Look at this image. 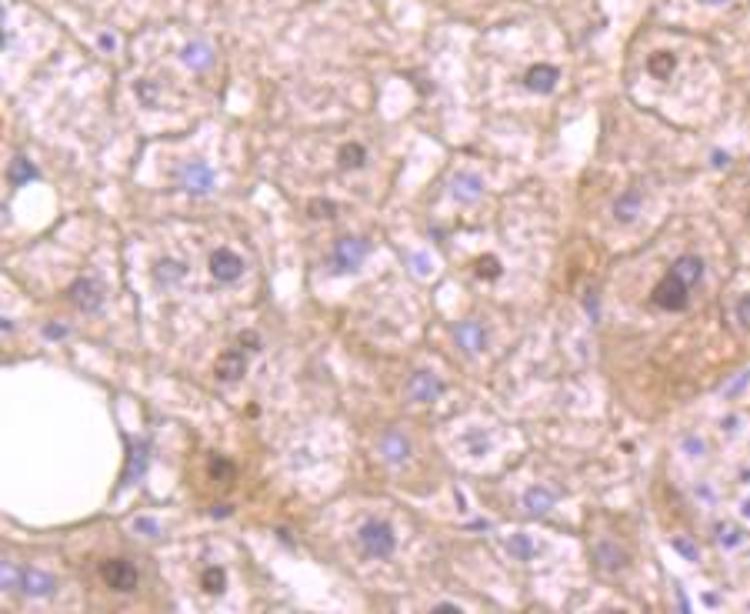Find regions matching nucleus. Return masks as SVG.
Segmentation results:
<instances>
[{
  "mask_svg": "<svg viewBox=\"0 0 750 614\" xmlns=\"http://www.w3.org/2000/svg\"><path fill=\"white\" fill-rule=\"evenodd\" d=\"M357 544L363 548L367 557H390L397 538L390 531V524H384V521H367V524H361V531H357Z\"/></svg>",
  "mask_w": 750,
  "mask_h": 614,
  "instance_id": "1",
  "label": "nucleus"
},
{
  "mask_svg": "<svg viewBox=\"0 0 750 614\" xmlns=\"http://www.w3.org/2000/svg\"><path fill=\"white\" fill-rule=\"evenodd\" d=\"M654 304L664 307V311H684L691 304V284L680 281L677 274L670 271L664 281L654 287Z\"/></svg>",
  "mask_w": 750,
  "mask_h": 614,
  "instance_id": "2",
  "label": "nucleus"
},
{
  "mask_svg": "<svg viewBox=\"0 0 750 614\" xmlns=\"http://www.w3.org/2000/svg\"><path fill=\"white\" fill-rule=\"evenodd\" d=\"M100 578H104V584L110 591H137V584H141V574H137V567L130 564V561H124V557H114V561H104V567H100Z\"/></svg>",
  "mask_w": 750,
  "mask_h": 614,
  "instance_id": "3",
  "label": "nucleus"
},
{
  "mask_svg": "<svg viewBox=\"0 0 750 614\" xmlns=\"http://www.w3.org/2000/svg\"><path fill=\"white\" fill-rule=\"evenodd\" d=\"M213 167L204 164V161H190L177 170V187H184L187 194H207L213 187Z\"/></svg>",
  "mask_w": 750,
  "mask_h": 614,
  "instance_id": "4",
  "label": "nucleus"
},
{
  "mask_svg": "<svg viewBox=\"0 0 750 614\" xmlns=\"http://www.w3.org/2000/svg\"><path fill=\"white\" fill-rule=\"evenodd\" d=\"M367 257V241L361 237H340L337 248H334V271L337 274H347V271H357Z\"/></svg>",
  "mask_w": 750,
  "mask_h": 614,
  "instance_id": "5",
  "label": "nucleus"
},
{
  "mask_svg": "<svg viewBox=\"0 0 750 614\" xmlns=\"http://www.w3.org/2000/svg\"><path fill=\"white\" fill-rule=\"evenodd\" d=\"M211 274H213V281L234 284L237 277L244 274V260L237 257L234 250H227V248L213 250V254H211Z\"/></svg>",
  "mask_w": 750,
  "mask_h": 614,
  "instance_id": "6",
  "label": "nucleus"
},
{
  "mask_svg": "<svg viewBox=\"0 0 750 614\" xmlns=\"http://www.w3.org/2000/svg\"><path fill=\"white\" fill-rule=\"evenodd\" d=\"M20 591L27 598H47L57 591V581L50 578L47 571H37V567H20Z\"/></svg>",
  "mask_w": 750,
  "mask_h": 614,
  "instance_id": "7",
  "label": "nucleus"
},
{
  "mask_svg": "<svg viewBox=\"0 0 750 614\" xmlns=\"http://www.w3.org/2000/svg\"><path fill=\"white\" fill-rule=\"evenodd\" d=\"M71 301L81 307L83 314H94V311H100V304H104V297H100V291H97V284L90 281V277H81V281L71 284Z\"/></svg>",
  "mask_w": 750,
  "mask_h": 614,
  "instance_id": "8",
  "label": "nucleus"
},
{
  "mask_svg": "<svg viewBox=\"0 0 750 614\" xmlns=\"http://www.w3.org/2000/svg\"><path fill=\"white\" fill-rule=\"evenodd\" d=\"M244 371H247V354L240 347H230V351H223L217 357V378L221 381H237Z\"/></svg>",
  "mask_w": 750,
  "mask_h": 614,
  "instance_id": "9",
  "label": "nucleus"
},
{
  "mask_svg": "<svg viewBox=\"0 0 750 614\" xmlns=\"http://www.w3.org/2000/svg\"><path fill=\"white\" fill-rule=\"evenodd\" d=\"M557 77H561V74H557V67L537 64V67H530V71H527V77H524V81H527L530 91H537V94H551L553 87H557Z\"/></svg>",
  "mask_w": 750,
  "mask_h": 614,
  "instance_id": "10",
  "label": "nucleus"
},
{
  "mask_svg": "<svg viewBox=\"0 0 750 614\" xmlns=\"http://www.w3.org/2000/svg\"><path fill=\"white\" fill-rule=\"evenodd\" d=\"M180 57H184V64H187V67H197V71H204V67H211V64H213V50H211V44H204V40H190Z\"/></svg>",
  "mask_w": 750,
  "mask_h": 614,
  "instance_id": "11",
  "label": "nucleus"
},
{
  "mask_svg": "<svg viewBox=\"0 0 750 614\" xmlns=\"http://www.w3.org/2000/svg\"><path fill=\"white\" fill-rule=\"evenodd\" d=\"M670 271L677 274L680 281H687V284L693 287V284H697V281L703 277V260H701V257H693V254H684V257L674 260V267H670Z\"/></svg>",
  "mask_w": 750,
  "mask_h": 614,
  "instance_id": "12",
  "label": "nucleus"
},
{
  "mask_svg": "<svg viewBox=\"0 0 750 614\" xmlns=\"http://www.w3.org/2000/svg\"><path fill=\"white\" fill-rule=\"evenodd\" d=\"M184 274H187V267L180 264V260L174 257H164L160 264H157V271H153V277H157V284H164V287H174L177 281H184Z\"/></svg>",
  "mask_w": 750,
  "mask_h": 614,
  "instance_id": "13",
  "label": "nucleus"
},
{
  "mask_svg": "<svg viewBox=\"0 0 750 614\" xmlns=\"http://www.w3.org/2000/svg\"><path fill=\"white\" fill-rule=\"evenodd\" d=\"M380 451H384V458H387L390 464H400V460L407 458V437L397 434V431H390V434L380 437Z\"/></svg>",
  "mask_w": 750,
  "mask_h": 614,
  "instance_id": "14",
  "label": "nucleus"
},
{
  "mask_svg": "<svg viewBox=\"0 0 750 614\" xmlns=\"http://www.w3.org/2000/svg\"><path fill=\"white\" fill-rule=\"evenodd\" d=\"M143 468H147V444H137V448L130 451L127 458V471H124V485H134L137 477L143 474Z\"/></svg>",
  "mask_w": 750,
  "mask_h": 614,
  "instance_id": "15",
  "label": "nucleus"
},
{
  "mask_svg": "<svg viewBox=\"0 0 750 614\" xmlns=\"http://www.w3.org/2000/svg\"><path fill=\"white\" fill-rule=\"evenodd\" d=\"M337 161L344 170H357V167H363V161H367V151H363L361 144H344L337 154Z\"/></svg>",
  "mask_w": 750,
  "mask_h": 614,
  "instance_id": "16",
  "label": "nucleus"
},
{
  "mask_svg": "<svg viewBox=\"0 0 750 614\" xmlns=\"http://www.w3.org/2000/svg\"><path fill=\"white\" fill-rule=\"evenodd\" d=\"M37 178V167L27 161V157H17L11 164V184L13 187H20V184H27V180H34Z\"/></svg>",
  "mask_w": 750,
  "mask_h": 614,
  "instance_id": "17",
  "label": "nucleus"
},
{
  "mask_svg": "<svg viewBox=\"0 0 750 614\" xmlns=\"http://www.w3.org/2000/svg\"><path fill=\"white\" fill-rule=\"evenodd\" d=\"M411 394L417 401H430L437 394V381L430 378V374H417V378L411 381Z\"/></svg>",
  "mask_w": 750,
  "mask_h": 614,
  "instance_id": "18",
  "label": "nucleus"
},
{
  "mask_svg": "<svg viewBox=\"0 0 750 614\" xmlns=\"http://www.w3.org/2000/svg\"><path fill=\"white\" fill-rule=\"evenodd\" d=\"M457 337H460V344H464L467 351H481V347H484V331L477 328V324H460Z\"/></svg>",
  "mask_w": 750,
  "mask_h": 614,
  "instance_id": "19",
  "label": "nucleus"
},
{
  "mask_svg": "<svg viewBox=\"0 0 750 614\" xmlns=\"http://www.w3.org/2000/svg\"><path fill=\"white\" fill-rule=\"evenodd\" d=\"M597 561H600V567H607V571H621L623 567V555L614 551L610 544H597Z\"/></svg>",
  "mask_w": 750,
  "mask_h": 614,
  "instance_id": "20",
  "label": "nucleus"
},
{
  "mask_svg": "<svg viewBox=\"0 0 750 614\" xmlns=\"http://www.w3.org/2000/svg\"><path fill=\"white\" fill-rule=\"evenodd\" d=\"M647 67H650V74H654V77H670V71L677 67V60H674V54H664V50H660V54H654V57H650V64H647Z\"/></svg>",
  "mask_w": 750,
  "mask_h": 614,
  "instance_id": "21",
  "label": "nucleus"
},
{
  "mask_svg": "<svg viewBox=\"0 0 750 614\" xmlns=\"http://www.w3.org/2000/svg\"><path fill=\"white\" fill-rule=\"evenodd\" d=\"M454 194H457L460 201H474V197L481 194V180L477 178H457L454 180Z\"/></svg>",
  "mask_w": 750,
  "mask_h": 614,
  "instance_id": "22",
  "label": "nucleus"
},
{
  "mask_svg": "<svg viewBox=\"0 0 750 614\" xmlns=\"http://www.w3.org/2000/svg\"><path fill=\"white\" fill-rule=\"evenodd\" d=\"M200 581H204V588L211 591V594H221L223 584H227V574H223V567H207Z\"/></svg>",
  "mask_w": 750,
  "mask_h": 614,
  "instance_id": "23",
  "label": "nucleus"
},
{
  "mask_svg": "<svg viewBox=\"0 0 750 614\" xmlns=\"http://www.w3.org/2000/svg\"><path fill=\"white\" fill-rule=\"evenodd\" d=\"M614 211H617V217H621V221H633V214H637V194H623L621 201L614 204Z\"/></svg>",
  "mask_w": 750,
  "mask_h": 614,
  "instance_id": "24",
  "label": "nucleus"
},
{
  "mask_svg": "<svg viewBox=\"0 0 750 614\" xmlns=\"http://www.w3.org/2000/svg\"><path fill=\"white\" fill-rule=\"evenodd\" d=\"M551 504H553V497L547 494L544 487H540V491H530V494H527V508L534 511V514H544V511L551 508Z\"/></svg>",
  "mask_w": 750,
  "mask_h": 614,
  "instance_id": "25",
  "label": "nucleus"
},
{
  "mask_svg": "<svg viewBox=\"0 0 750 614\" xmlns=\"http://www.w3.org/2000/svg\"><path fill=\"white\" fill-rule=\"evenodd\" d=\"M0 578H4V588H7V591H20V567H13L11 561H4Z\"/></svg>",
  "mask_w": 750,
  "mask_h": 614,
  "instance_id": "26",
  "label": "nucleus"
},
{
  "mask_svg": "<svg viewBox=\"0 0 750 614\" xmlns=\"http://www.w3.org/2000/svg\"><path fill=\"white\" fill-rule=\"evenodd\" d=\"M134 91H137V97H141L147 107H157V87H153L151 81H137V87H134Z\"/></svg>",
  "mask_w": 750,
  "mask_h": 614,
  "instance_id": "27",
  "label": "nucleus"
},
{
  "mask_svg": "<svg viewBox=\"0 0 750 614\" xmlns=\"http://www.w3.org/2000/svg\"><path fill=\"white\" fill-rule=\"evenodd\" d=\"M134 531L147 534V538H157V534H160V524H157L153 518H137V521H134Z\"/></svg>",
  "mask_w": 750,
  "mask_h": 614,
  "instance_id": "28",
  "label": "nucleus"
},
{
  "mask_svg": "<svg viewBox=\"0 0 750 614\" xmlns=\"http://www.w3.org/2000/svg\"><path fill=\"white\" fill-rule=\"evenodd\" d=\"M307 211H310V217H330V214H334V204L330 201H310Z\"/></svg>",
  "mask_w": 750,
  "mask_h": 614,
  "instance_id": "29",
  "label": "nucleus"
},
{
  "mask_svg": "<svg viewBox=\"0 0 750 614\" xmlns=\"http://www.w3.org/2000/svg\"><path fill=\"white\" fill-rule=\"evenodd\" d=\"M507 548H510L517 557H530V541H527V538H514Z\"/></svg>",
  "mask_w": 750,
  "mask_h": 614,
  "instance_id": "30",
  "label": "nucleus"
},
{
  "mask_svg": "<svg viewBox=\"0 0 750 614\" xmlns=\"http://www.w3.org/2000/svg\"><path fill=\"white\" fill-rule=\"evenodd\" d=\"M211 474H213V477H227V474H230V464H227L223 458L211 460Z\"/></svg>",
  "mask_w": 750,
  "mask_h": 614,
  "instance_id": "31",
  "label": "nucleus"
},
{
  "mask_svg": "<svg viewBox=\"0 0 750 614\" xmlns=\"http://www.w3.org/2000/svg\"><path fill=\"white\" fill-rule=\"evenodd\" d=\"M100 47L114 50V47H117V37H114V34H100Z\"/></svg>",
  "mask_w": 750,
  "mask_h": 614,
  "instance_id": "32",
  "label": "nucleus"
},
{
  "mask_svg": "<svg viewBox=\"0 0 750 614\" xmlns=\"http://www.w3.org/2000/svg\"><path fill=\"white\" fill-rule=\"evenodd\" d=\"M240 344H250V351H257V334H240Z\"/></svg>",
  "mask_w": 750,
  "mask_h": 614,
  "instance_id": "33",
  "label": "nucleus"
},
{
  "mask_svg": "<svg viewBox=\"0 0 750 614\" xmlns=\"http://www.w3.org/2000/svg\"><path fill=\"white\" fill-rule=\"evenodd\" d=\"M64 334H67L64 328H47V337H64Z\"/></svg>",
  "mask_w": 750,
  "mask_h": 614,
  "instance_id": "34",
  "label": "nucleus"
},
{
  "mask_svg": "<svg viewBox=\"0 0 750 614\" xmlns=\"http://www.w3.org/2000/svg\"><path fill=\"white\" fill-rule=\"evenodd\" d=\"M710 4H724V0H710Z\"/></svg>",
  "mask_w": 750,
  "mask_h": 614,
  "instance_id": "35",
  "label": "nucleus"
}]
</instances>
